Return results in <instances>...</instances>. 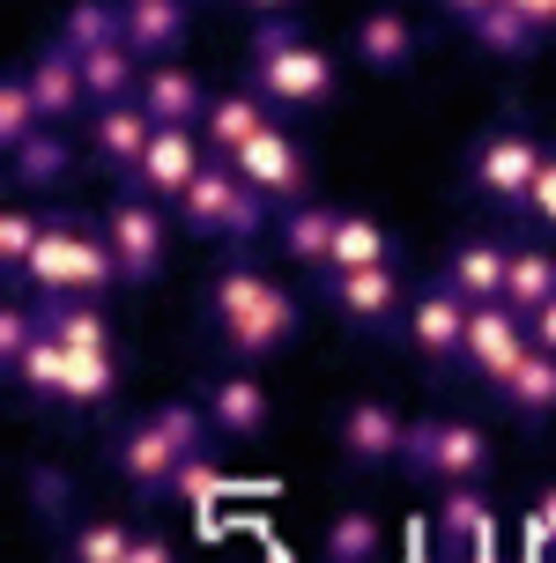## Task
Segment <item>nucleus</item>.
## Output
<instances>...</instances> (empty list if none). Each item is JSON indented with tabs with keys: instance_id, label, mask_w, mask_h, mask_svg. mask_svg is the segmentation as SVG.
<instances>
[{
	"instance_id": "38",
	"label": "nucleus",
	"mask_w": 556,
	"mask_h": 563,
	"mask_svg": "<svg viewBox=\"0 0 556 563\" xmlns=\"http://www.w3.org/2000/svg\"><path fill=\"white\" fill-rule=\"evenodd\" d=\"M527 230H542V238H556V148H549V164L534 170V186H527V200L512 208Z\"/></svg>"
},
{
	"instance_id": "9",
	"label": "nucleus",
	"mask_w": 556,
	"mask_h": 563,
	"mask_svg": "<svg viewBox=\"0 0 556 563\" xmlns=\"http://www.w3.org/2000/svg\"><path fill=\"white\" fill-rule=\"evenodd\" d=\"M542 164H549V141L534 134L527 119H498V126L468 148V194L498 200V208H520Z\"/></svg>"
},
{
	"instance_id": "15",
	"label": "nucleus",
	"mask_w": 556,
	"mask_h": 563,
	"mask_svg": "<svg viewBox=\"0 0 556 563\" xmlns=\"http://www.w3.org/2000/svg\"><path fill=\"white\" fill-rule=\"evenodd\" d=\"M216 164L208 156V141H200V126H156V141H149V156L134 164V194H149V200H164V208H178V194L194 186L200 170Z\"/></svg>"
},
{
	"instance_id": "37",
	"label": "nucleus",
	"mask_w": 556,
	"mask_h": 563,
	"mask_svg": "<svg viewBox=\"0 0 556 563\" xmlns=\"http://www.w3.org/2000/svg\"><path fill=\"white\" fill-rule=\"evenodd\" d=\"M37 238H45V216L23 208V194H15V200H8V216H0V267L15 275V267L37 253Z\"/></svg>"
},
{
	"instance_id": "11",
	"label": "nucleus",
	"mask_w": 556,
	"mask_h": 563,
	"mask_svg": "<svg viewBox=\"0 0 556 563\" xmlns=\"http://www.w3.org/2000/svg\"><path fill=\"white\" fill-rule=\"evenodd\" d=\"M401 334H408V356H416L423 371H460V341H468V297H460L445 275L416 282Z\"/></svg>"
},
{
	"instance_id": "12",
	"label": "nucleus",
	"mask_w": 556,
	"mask_h": 563,
	"mask_svg": "<svg viewBox=\"0 0 556 563\" xmlns=\"http://www.w3.org/2000/svg\"><path fill=\"white\" fill-rule=\"evenodd\" d=\"M334 452L341 467L357 475H386V467H408V416L393 400H349L334 416Z\"/></svg>"
},
{
	"instance_id": "13",
	"label": "nucleus",
	"mask_w": 556,
	"mask_h": 563,
	"mask_svg": "<svg viewBox=\"0 0 556 563\" xmlns=\"http://www.w3.org/2000/svg\"><path fill=\"white\" fill-rule=\"evenodd\" d=\"M230 170H238V178H246L268 208H297V200H312V148L290 134L282 119L252 141L246 156H230Z\"/></svg>"
},
{
	"instance_id": "28",
	"label": "nucleus",
	"mask_w": 556,
	"mask_h": 563,
	"mask_svg": "<svg viewBox=\"0 0 556 563\" xmlns=\"http://www.w3.org/2000/svg\"><path fill=\"white\" fill-rule=\"evenodd\" d=\"M549 297H556V245L520 238V245H512V260H504V305L520 311V319H534Z\"/></svg>"
},
{
	"instance_id": "39",
	"label": "nucleus",
	"mask_w": 556,
	"mask_h": 563,
	"mask_svg": "<svg viewBox=\"0 0 556 563\" xmlns=\"http://www.w3.org/2000/svg\"><path fill=\"white\" fill-rule=\"evenodd\" d=\"M527 341H534V349H549V356H556V297H549V305H542V311H534V319H527Z\"/></svg>"
},
{
	"instance_id": "3",
	"label": "nucleus",
	"mask_w": 556,
	"mask_h": 563,
	"mask_svg": "<svg viewBox=\"0 0 556 563\" xmlns=\"http://www.w3.org/2000/svg\"><path fill=\"white\" fill-rule=\"evenodd\" d=\"M111 282H119V260H111L105 216H45L37 253L8 275V289L45 305V297H105Z\"/></svg>"
},
{
	"instance_id": "5",
	"label": "nucleus",
	"mask_w": 556,
	"mask_h": 563,
	"mask_svg": "<svg viewBox=\"0 0 556 563\" xmlns=\"http://www.w3.org/2000/svg\"><path fill=\"white\" fill-rule=\"evenodd\" d=\"M8 386H15L30 408H59V416H111V408H119V356L67 349L59 334H37L23 364H8Z\"/></svg>"
},
{
	"instance_id": "32",
	"label": "nucleus",
	"mask_w": 556,
	"mask_h": 563,
	"mask_svg": "<svg viewBox=\"0 0 556 563\" xmlns=\"http://www.w3.org/2000/svg\"><path fill=\"white\" fill-rule=\"evenodd\" d=\"M468 37H475V45H482L490 59H527L534 45H542V30H534L527 15H520V8H504V0L490 8V15H475Z\"/></svg>"
},
{
	"instance_id": "30",
	"label": "nucleus",
	"mask_w": 556,
	"mask_h": 563,
	"mask_svg": "<svg viewBox=\"0 0 556 563\" xmlns=\"http://www.w3.org/2000/svg\"><path fill=\"white\" fill-rule=\"evenodd\" d=\"M141 75H149V59H141L127 37H111V45H89V53H83L89 104H119V97H141Z\"/></svg>"
},
{
	"instance_id": "26",
	"label": "nucleus",
	"mask_w": 556,
	"mask_h": 563,
	"mask_svg": "<svg viewBox=\"0 0 556 563\" xmlns=\"http://www.w3.org/2000/svg\"><path fill=\"white\" fill-rule=\"evenodd\" d=\"M438 534L445 549H468V556H498V511L482 505V482H453L438 505Z\"/></svg>"
},
{
	"instance_id": "29",
	"label": "nucleus",
	"mask_w": 556,
	"mask_h": 563,
	"mask_svg": "<svg viewBox=\"0 0 556 563\" xmlns=\"http://www.w3.org/2000/svg\"><path fill=\"white\" fill-rule=\"evenodd\" d=\"M45 334H59L67 349H97V356H119V334L105 319V297H45Z\"/></svg>"
},
{
	"instance_id": "33",
	"label": "nucleus",
	"mask_w": 556,
	"mask_h": 563,
	"mask_svg": "<svg viewBox=\"0 0 556 563\" xmlns=\"http://www.w3.org/2000/svg\"><path fill=\"white\" fill-rule=\"evenodd\" d=\"M59 37H67L75 53H89V45H111V37H127V8H119V0H67Z\"/></svg>"
},
{
	"instance_id": "36",
	"label": "nucleus",
	"mask_w": 556,
	"mask_h": 563,
	"mask_svg": "<svg viewBox=\"0 0 556 563\" xmlns=\"http://www.w3.org/2000/svg\"><path fill=\"white\" fill-rule=\"evenodd\" d=\"M37 126H45V112H37V97H30V75L15 67V75L0 82V148H23Z\"/></svg>"
},
{
	"instance_id": "4",
	"label": "nucleus",
	"mask_w": 556,
	"mask_h": 563,
	"mask_svg": "<svg viewBox=\"0 0 556 563\" xmlns=\"http://www.w3.org/2000/svg\"><path fill=\"white\" fill-rule=\"evenodd\" d=\"M246 82L275 104V112H327L341 97V67H334L327 45H312L297 15L252 30V53H246Z\"/></svg>"
},
{
	"instance_id": "10",
	"label": "nucleus",
	"mask_w": 556,
	"mask_h": 563,
	"mask_svg": "<svg viewBox=\"0 0 556 563\" xmlns=\"http://www.w3.org/2000/svg\"><path fill=\"white\" fill-rule=\"evenodd\" d=\"M408 475L438 482V489L482 482L490 475V438H482L468 416H416L408 422Z\"/></svg>"
},
{
	"instance_id": "20",
	"label": "nucleus",
	"mask_w": 556,
	"mask_h": 563,
	"mask_svg": "<svg viewBox=\"0 0 556 563\" xmlns=\"http://www.w3.org/2000/svg\"><path fill=\"white\" fill-rule=\"evenodd\" d=\"M349 53H357L363 75H408V67H416V53H423V37H416V23H408L401 8H363Z\"/></svg>"
},
{
	"instance_id": "27",
	"label": "nucleus",
	"mask_w": 556,
	"mask_h": 563,
	"mask_svg": "<svg viewBox=\"0 0 556 563\" xmlns=\"http://www.w3.org/2000/svg\"><path fill=\"white\" fill-rule=\"evenodd\" d=\"M75 170V148L59 141V126H37L23 148H8V194H53Z\"/></svg>"
},
{
	"instance_id": "31",
	"label": "nucleus",
	"mask_w": 556,
	"mask_h": 563,
	"mask_svg": "<svg viewBox=\"0 0 556 563\" xmlns=\"http://www.w3.org/2000/svg\"><path fill=\"white\" fill-rule=\"evenodd\" d=\"M379 260H401V238H393V230L379 223L371 208H341L327 267H379Z\"/></svg>"
},
{
	"instance_id": "23",
	"label": "nucleus",
	"mask_w": 556,
	"mask_h": 563,
	"mask_svg": "<svg viewBox=\"0 0 556 563\" xmlns=\"http://www.w3.org/2000/svg\"><path fill=\"white\" fill-rule=\"evenodd\" d=\"M504 260H512V245L504 238H460L453 253H445L438 275L468 297V305H498L504 297Z\"/></svg>"
},
{
	"instance_id": "17",
	"label": "nucleus",
	"mask_w": 556,
	"mask_h": 563,
	"mask_svg": "<svg viewBox=\"0 0 556 563\" xmlns=\"http://www.w3.org/2000/svg\"><path fill=\"white\" fill-rule=\"evenodd\" d=\"M149 141H156V119L141 112V97H119V104H97V112H89V164L111 170L119 186L134 178V164L149 156Z\"/></svg>"
},
{
	"instance_id": "1",
	"label": "nucleus",
	"mask_w": 556,
	"mask_h": 563,
	"mask_svg": "<svg viewBox=\"0 0 556 563\" xmlns=\"http://www.w3.org/2000/svg\"><path fill=\"white\" fill-rule=\"evenodd\" d=\"M200 319H208V334H216L222 364H268V356H282L290 341L305 334L297 289H282V275H268V267L246 260V253H230L216 275H208Z\"/></svg>"
},
{
	"instance_id": "16",
	"label": "nucleus",
	"mask_w": 556,
	"mask_h": 563,
	"mask_svg": "<svg viewBox=\"0 0 556 563\" xmlns=\"http://www.w3.org/2000/svg\"><path fill=\"white\" fill-rule=\"evenodd\" d=\"M527 356V319L504 305H468V341H460V371L482 386H504V371Z\"/></svg>"
},
{
	"instance_id": "8",
	"label": "nucleus",
	"mask_w": 556,
	"mask_h": 563,
	"mask_svg": "<svg viewBox=\"0 0 556 563\" xmlns=\"http://www.w3.org/2000/svg\"><path fill=\"white\" fill-rule=\"evenodd\" d=\"M171 216L164 200L119 186V200L105 208V238H111V260H119V289H149V282L171 267Z\"/></svg>"
},
{
	"instance_id": "41",
	"label": "nucleus",
	"mask_w": 556,
	"mask_h": 563,
	"mask_svg": "<svg viewBox=\"0 0 556 563\" xmlns=\"http://www.w3.org/2000/svg\"><path fill=\"white\" fill-rule=\"evenodd\" d=\"M504 8H520V15H527V23L542 30V37L556 30V0H504Z\"/></svg>"
},
{
	"instance_id": "42",
	"label": "nucleus",
	"mask_w": 556,
	"mask_h": 563,
	"mask_svg": "<svg viewBox=\"0 0 556 563\" xmlns=\"http://www.w3.org/2000/svg\"><path fill=\"white\" fill-rule=\"evenodd\" d=\"M127 563H171V541H156V534H134V556Z\"/></svg>"
},
{
	"instance_id": "7",
	"label": "nucleus",
	"mask_w": 556,
	"mask_h": 563,
	"mask_svg": "<svg viewBox=\"0 0 556 563\" xmlns=\"http://www.w3.org/2000/svg\"><path fill=\"white\" fill-rule=\"evenodd\" d=\"M319 289V305L341 319V327H357V334H393L401 319H408V275H401V260H379V267H319L312 275Z\"/></svg>"
},
{
	"instance_id": "14",
	"label": "nucleus",
	"mask_w": 556,
	"mask_h": 563,
	"mask_svg": "<svg viewBox=\"0 0 556 563\" xmlns=\"http://www.w3.org/2000/svg\"><path fill=\"white\" fill-rule=\"evenodd\" d=\"M200 408H208V422H216V438H238V445H246V438H260V430H268V416H275L260 364H222V371H208Z\"/></svg>"
},
{
	"instance_id": "2",
	"label": "nucleus",
	"mask_w": 556,
	"mask_h": 563,
	"mask_svg": "<svg viewBox=\"0 0 556 563\" xmlns=\"http://www.w3.org/2000/svg\"><path fill=\"white\" fill-rule=\"evenodd\" d=\"M208 438H216V422H208L200 400H164V408H149V416L119 422V438H111V475L127 482L141 505H164L178 467H186Z\"/></svg>"
},
{
	"instance_id": "40",
	"label": "nucleus",
	"mask_w": 556,
	"mask_h": 563,
	"mask_svg": "<svg viewBox=\"0 0 556 563\" xmlns=\"http://www.w3.org/2000/svg\"><path fill=\"white\" fill-rule=\"evenodd\" d=\"M238 8H246L252 23H282V15H297L305 0H238Z\"/></svg>"
},
{
	"instance_id": "34",
	"label": "nucleus",
	"mask_w": 556,
	"mask_h": 563,
	"mask_svg": "<svg viewBox=\"0 0 556 563\" xmlns=\"http://www.w3.org/2000/svg\"><path fill=\"white\" fill-rule=\"evenodd\" d=\"M379 549H386V534H379V511H363V505L334 511V527H327V563H371Z\"/></svg>"
},
{
	"instance_id": "19",
	"label": "nucleus",
	"mask_w": 556,
	"mask_h": 563,
	"mask_svg": "<svg viewBox=\"0 0 556 563\" xmlns=\"http://www.w3.org/2000/svg\"><path fill=\"white\" fill-rule=\"evenodd\" d=\"M275 104H268V97H260V89H222L216 104H208V119H200V141H208V156H216V164H230V156H246L252 141L268 134V126H275Z\"/></svg>"
},
{
	"instance_id": "35",
	"label": "nucleus",
	"mask_w": 556,
	"mask_h": 563,
	"mask_svg": "<svg viewBox=\"0 0 556 563\" xmlns=\"http://www.w3.org/2000/svg\"><path fill=\"white\" fill-rule=\"evenodd\" d=\"M59 549H67L75 563H127L134 556V527H127V519H83Z\"/></svg>"
},
{
	"instance_id": "18",
	"label": "nucleus",
	"mask_w": 556,
	"mask_h": 563,
	"mask_svg": "<svg viewBox=\"0 0 556 563\" xmlns=\"http://www.w3.org/2000/svg\"><path fill=\"white\" fill-rule=\"evenodd\" d=\"M23 75H30V97H37V112H45V126H67V119L97 112V104H89V82H83V53H75L67 37H53V45H37Z\"/></svg>"
},
{
	"instance_id": "25",
	"label": "nucleus",
	"mask_w": 556,
	"mask_h": 563,
	"mask_svg": "<svg viewBox=\"0 0 556 563\" xmlns=\"http://www.w3.org/2000/svg\"><path fill=\"white\" fill-rule=\"evenodd\" d=\"M334 223H341V208H327V200H297V208H275V245L282 260H297V267H327L334 253Z\"/></svg>"
},
{
	"instance_id": "43",
	"label": "nucleus",
	"mask_w": 556,
	"mask_h": 563,
	"mask_svg": "<svg viewBox=\"0 0 556 563\" xmlns=\"http://www.w3.org/2000/svg\"><path fill=\"white\" fill-rule=\"evenodd\" d=\"M445 15H453V23H475V15H490V8H498V0H438Z\"/></svg>"
},
{
	"instance_id": "21",
	"label": "nucleus",
	"mask_w": 556,
	"mask_h": 563,
	"mask_svg": "<svg viewBox=\"0 0 556 563\" xmlns=\"http://www.w3.org/2000/svg\"><path fill=\"white\" fill-rule=\"evenodd\" d=\"M208 82H200L194 67H178V59H149V75H141V112L156 119V126H200L208 119Z\"/></svg>"
},
{
	"instance_id": "22",
	"label": "nucleus",
	"mask_w": 556,
	"mask_h": 563,
	"mask_svg": "<svg viewBox=\"0 0 556 563\" xmlns=\"http://www.w3.org/2000/svg\"><path fill=\"white\" fill-rule=\"evenodd\" d=\"M127 8V45L141 59H178L194 30V0H119Z\"/></svg>"
},
{
	"instance_id": "24",
	"label": "nucleus",
	"mask_w": 556,
	"mask_h": 563,
	"mask_svg": "<svg viewBox=\"0 0 556 563\" xmlns=\"http://www.w3.org/2000/svg\"><path fill=\"white\" fill-rule=\"evenodd\" d=\"M498 400L520 416V430H542V422L556 416V356H549V349H534V341H527V356L504 371Z\"/></svg>"
},
{
	"instance_id": "6",
	"label": "nucleus",
	"mask_w": 556,
	"mask_h": 563,
	"mask_svg": "<svg viewBox=\"0 0 556 563\" xmlns=\"http://www.w3.org/2000/svg\"><path fill=\"white\" fill-rule=\"evenodd\" d=\"M171 216H178V230H186V238H208V245L246 253L252 238H260V223H268V200L252 194L230 164H208L194 186L178 194V208H171Z\"/></svg>"
}]
</instances>
